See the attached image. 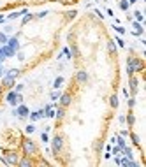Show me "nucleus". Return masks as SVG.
Returning <instances> with one entry per match:
<instances>
[{
    "label": "nucleus",
    "mask_w": 146,
    "mask_h": 167,
    "mask_svg": "<svg viewBox=\"0 0 146 167\" xmlns=\"http://www.w3.org/2000/svg\"><path fill=\"white\" fill-rule=\"evenodd\" d=\"M144 70V62L141 58H134V56H130L127 60V74L132 76L135 72H143Z\"/></svg>",
    "instance_id": "f257e3e1"
},
{
    "label": "nucleus",
    "mask_w": 146,
    "mask_h": 167,
    "mask_svg": "<svg viewBox=\"0 0 146 167\" xmlns=\"http://www.w3.org/2000/svg\"><path fill=\"white\" fill-rule=\"evenodd\" d=\"M21 150H23V155L25 156H33L37 153V146H35V143L32 139L25 137V139H21Z\"/></svg>",
    "instance_id": "f03ea898"
},
{
    "label": "nucleus",
    "mask_w": 146,
    "mask_h": 167,
    "mask_svg": "<svg viewBox=\"0 0 146 167\" xmlns=\"http://www.w3.org/2000/svg\"><path fill=\"white\" fill-rule=\"evenodd\" d=\"M18 162H20L18 151H14V150L4 151V156H2V164L4 165H18Z\"/></svg>",
    "instance_id": "7ed1b4c3"
},
{
    "label": "nucleus",
    "mask_w": 146,
    "mask_h": 167,
    "mask_svg": "<svg viewBox=\"0 0 146 167\" xmlns=\"http://www.w3.org/2000/svg\"><path fill=\"white\" fill-rule=\"evenodd\" d=\"M6 100H7V104H11V106H14L16 108L18 104H23V97H21V93H18V92H14V90H11V92L6 95Z\"/></svg>",
    "instance_id": "20e7f679"
},
{
    "label": "nucleus",
    "mask_w": 146,
    "mask_h": 167,
    "mask_svg": "<svg viewBox=\"0 0 146 167\" xmlns=\"http://www.w3.org/2000/svg\"><path fill=\"white\" fill-rule=\"evenodd\" d=\"M62 148H64V139H62V135L53 137V139H51V153H53L55 156H58Z\"/></svg>",
    "instance_id": "39448f33"
},
{
    "label": "nucleus",
    "mask_w": 146,
    "mask_h": 167,
    "mask_svg": "<svg viewBox=\"0 0 146 167\" xmlns=\"http://www.w3.org/2000/svg\"><path fill=\"white\" fill-rule=\"evenodd\" d=\"M12 114H14V116H18L20 120H25V118H28V114H30V111H28V108H27V106H23V104H18V106H16V109L12 111Z\"/></svg>",
    "instance_id": "423d86ee"
},
{
    "label": "nucleus",
    "mask_w": 146,
    "mask_h": 167,
    "mask_svg": "<svg viewBox=\"0 0 146 167\" xmlns=\"http://www.w3.org/2000/svg\"><path fill=\"white\" fill-rule=\"evenodd\" d=\"M0 85L4 88H12L14 85H16V77H11V76L4 74L2 77H0Z\"/></svg>",
    "instance_id": "0eeeda50"
},
{
    "label": "nucleus",
    "mask_w": 146,
    "mask_h": 167,
    "mask_svg": "<svg viewBox=\"0 0 146 167\" xmlns=\"http://www.w3.org/2000/svg\"><path fill=\"white\" fill-rule=\"evenodd\" d=\"M129 77H130V79H129V88L132 90V97H135V93H137V85H139V79H137L134 74L129 76Z\"/></svg>",
    "instance_id": "6e6552de"
},
{
    "label": "nucleus",
    "mask_w": 146,
    "mask_h": 167,
    "mask_svg": "<svg viewBox=\"0 0 146 167\" xmlns=\"http://www.w3.org/2000/svg\"><path fill=\"white\" fill-rule=\"evenodd\" d=\"M132 28H134L132 35H135V37L143 35V32H144V28H143V23H139V21H132Z\"/></svg>",
    "instance_id": "1a4fd4ad"
},
{
    "label": "nucleus",
    "mask_w": 146,
    "mask_h": 167,
    "mask_svg": "<svg viewBox=\"0 0 146 167\" xmlns=\"http://www.w3.org/2000/svg\"><path fill=\"white\" fill-rule=\"evenodd\" d=\"M58 100H60V106H62V108H67V106L72 102V97H70V93H62Z\"/></svg>",
    "instance_id": "9d476101"
},
{
    "label": "nucleus",
    "mask_w": 146,
    "mask_h": 167,
    "mask_svg": "<svg viewBox=\"0 0 146 167\" xmlns=\"http://www.w3.org/2000/svg\"><path fill=\"white\" fill-rule=\"evenodd\" d=\"M120 165H123V167H137L139 164L134 162V158H127V156H123V158H120Z\"/></svg>",
    "instance_id": "9b49d317"
},
{
    "label": "nucleus",
    "mask_w": 146,
    "mask_h": 167,
    "mask_svg": "<svg viewBox=\"0 0 146 167\" xmlns=\"http://www.w3.org/2000/svg\"><path fill=\"white\" fill-rule=\"evenodd\" d=\"M76 81L79 83V85H85L88 81V74H86V70H77L76 72Z\"/></svg>",
    "instance_id": "f8f14e48"
},
{
    "label": "nucleus",
    "mask_w": 146,
    "mask_h": 167,
    "mask_svg": "<svg viewBox=\"0 0 146 167\" xmlns=\"http://www.w3.org/2000/svg\"><path fill=\"white\" fill-rule=\"evenodd\" d=\"M28 118L32 120V121H37L41 118H46V114H44V109H39V111H33V113L28 114Z\"/></svg>",
    "instance_id": "ddd939ff"
},
{
    "label": "nucleus",
    "mask_w": 146,
    "mask_h": 167,
    "mask_svg": "<svg viewBox=\"0 0 146 167\" xmlns=\"http://www.w3.org/2000/svg\"><path fill=\"white\" fill-rule=\"evenodd\" d=\"M27 9H21V11H12L11 14H9V16H7V20H9V21H12V20H18V18H21V16H25V14H27Z\"/></svg>",
    "instance_id": "4468645a"
},
{
    "label": "nucleus",
    "mask_w": 146,
    "mask_h": 167,
    "mask_svg": "<svg viewBox=\"0 0 146 167\" xmlns=\"http://www.w3.org/2000/svg\"><path fill=\"white\" fill-rule=\"evenodd\" d=\"M2 53H4V56H6V58H11V56H14V55H16V49H12L11 46L4 44V46H2Z\"/></svg>",
    "instance_id": "2eb2a0df"
},
{
    "label": "nucleus",
    "mask_w": 146,
    "mask_h": 167,
    "mask_svg": "<svg viewBox=\"0 0 146 167\" xmlns=\"http://www.w3.org/2000/svg\"><path fill=\"white\" fill-rule=\"evenodd\" d=\"M7 46H11L12 49H20V39H18V35H12V37H9V41H7Z\"/></svg>",
    "instance_id": "dca6fc26"
},
{
    "label": "nucleus",
    "mask_w": 146,
    "mask_h": 167,
    "mask_svg": "<svg viewBox=\"0 0 146 167\" xmlns=\"http://www.w3.org/2000/svg\"><path fill=\"white\" fill-rule=\"evenodd\" d=\"M18 165H20V167H32L33 165V160H30V156H25V158H20Z\"/></svg>",
    "instance_id": "f3484780"
},
{
    "label": "nucleus",
    "mask_w": 146,
    "mask_h": 167,
    "mask_svg": "<svg viewBox=\"0 0 146 167\" xmlns=\"http://www.w3.org/2000/svg\"><path fill=\"white\" fill-rule=\"evenodd\" d=\"M109 106H111L113 109H118V106H120L118 95H111V97H109Z\"/></svg>",
    "instance_id": "a211bd4d"
},
{
    "label": "nucleus",
    "mask_w": 146,
    "mask_h": 167,
    "mask_svg": "<svg viewBox=\"0 0 146 167\" xmlns=\"http://www.w3.org/2000/svg\"><path fill=\"white\" fill-rule=\"evenodd\" d=\"M114 143H116L120 148H125V146H127V141H125L122 135H114Z\"/></svg>",
    "instance_id": "6ab92c4d"
},
{
    "label": "nucleus",
    "mask_w": 146,
    "mask_h": 167,
    "mask_svg": "<svg viewBox=\"0 0 146 167\" xmlns=\"http://www.w3.org/2000/svg\"><path fill=\"white\" fill-rule=\"evenodd\" d=\"M62 85H64V77H62V76H58V77L53 81V88H55V90H60V88H62Z\"/></svg>",
    "instance_id": "aec40b11"
},
{
    "label": "nucleus",
    "mask_w": 146,
    "mask_h": 167,
    "mask_svg": "<svg viewBox=\"0 0 146 167\" xmlns=\"http://www.w3.org/2000/svg\"><path fill=\"white\" fill-rule=\"evenodd\" d=\"M111 155H114V156H123V153H122V148H120L118 144H116V146H111Z\"/></svg>",
    "instance_id": "412c9836"
},
{
    "label": "nucleus",
    "mask_w": 146,
    "mask_h": 167,
    "mask_svg": "<svg viewBox=\"0 0 146 167\" xmlns=\"http://www.w3.org/2000/svg\"><path fill=\"white\" fill-rule=\"evenodd\" d=\"M64 116H65V108H62V106H60V108L55 111V118H56V120H62Z\"/></svg>",
    "instance_id": "4be33fe9"
},
{
    "label": "nucleus",
    "mask_w": 146,
    "mask_h": 167,
    "mask_svg": "<svg viewBox=\"0 0 146 167\" xmlns=\"http://www.w3.org/2000/svg\"><path fill=\"white\" fill-rule=\"evenodd\" d=\"M134 21L143 23V21H144V14H143L141 11H135V12H134Z\"/></svg>",
    "instance_id": "5701e85b"
},
{
    "label": "nucleus",
    "mask_w": 146,
    "mask_h": 167,
    "mask_svg": "<svg viewBox=\"0 0 146 167\" xmlns=\"http://www.w3.org/2000/svg\"><path fill=\"white\" fill-rule=\"evenodd\" d=\"M69 51H70V56H72V58H77V56H79V49H77L74 44L69 48Z\"/></svg>",
    "instance_id": "b1692460"
},
{
    "label": "nucleus",
    "mask_w": 146,
    "mask_h": 167,
    "mask_svg": "<svg viewBox=\"0 0 146 167\" xmlns=\"http://www.w3.org/2000/svg\"><path fill=\"white\" fill-rule=\"evenodd\" d=\"M125 123H129L130 127H132V125L135 123V118H134V114H132V113H129L127 116H125Z\"/></svg>",
    "instance_id": "393cba45"
},
{
    "label": "nucleus",
    "mask_w": 146,
    "mask_h": 167,
    "mask_svg": "<svg viewBox=\"0 0 146 167\" xmlns=\"http://www.w3.org/2000/svg\"><path fill=\"white\" fill-rule=\"evenodd\" d=\"M108 51L111 55L116 53V44H114V41H109V42H108Z\"/></svg>",
    "instance_id": "a878e982"
},
{
    "label": "nucleus",
    "mask_w": 146,
    "mask_h": 167,
    "mask_svg": "<svg viewBox=\"0 0 146 167\" xmlns=\"http://www.w3.org/2000/svg\"><path fill=\"white\" fill-rule=\"evenodd\" d=\"M6 74L11 76V77H18L20 76V69H9V70H6Z\"/></svg>",
    "instance_id": "bb28decb"
},
{
    "label": "nucleus",
    "mask_w": 146,
    "mask_h": 167,
    "mask_svg": "<svg viewBox=\"0 0 146 167\" xmlns=\"http://www.w3.org/2000/svg\"><path fill=\"white\" fill-rule=\"evenodd\" d=\"M130 139H132V143H134L135 146H139V144H141L139 135H137V134H134V132H130Z\"/></svg>",
    "instance_id": "cd10ccee"
},
{
    "label": "nucleus",
    "mask_w": 146,
    "mask_h": 167,
    "mask_svg": "<svg viewBox=\"0 0 146 167\" xmlns=\"http://www.w3.org/2000/svg\"><path fill=\"white\" fill-rule=\"evenodd\" d=\"M32 20H33V14H28V12H27V14L21 18V25H27V23L32 21Z\"/></svg>",
    "instance_id": "c85d7f7f"
},
{
    "label": "nucleus",
    "mask_w": 146,
    "mask_h": 167,
    "mask_svg": "<svg viewBox=\"0 0 146 167\" xmlns=\"http://www.w3.org/2000/svg\"><path fill=\"white\" fill-rule=\"evenodd\" d=\"M102 148H104V143H102V141H97V143L93 144V150L97 151V153H100V151H102Z\"/></svg>",
    "instance_id": "c756f323"
},
{
    "label": "nucleus",
    "mask_w": 146,
    "mask_h": 167,
    "mask_svg": "<svg viewBox=\"0 0 146 167\" xmlns=\"http://www.w3.org/2000/svg\"><path fill=\"white\" fill-rule=\"evenodd\" d=\"M7 41H9V37H7V33L0 32V46H4V44H7Z\"/></svg>",
    "instance_id": "7c9ffc66"
},
{
    "label": "nucleus",
    "mask_w": 146,
    "mask_h": 167,
    "mask_svg": "<svg viewBox=\"0 0 146 167\" xmlns=\"http://www.w3.org/2000/svg\"><path fill=\"white\" fill-rule=\"evenodd\" d=\"M60 95H62V92H58V90L51 92V100H53V102H56V100L60 99Z\"/></svg>",
    "instance_id": "2f4dec72"
},
{
    "label": "nucleus",
    "mask_w": 146,
    "mask_h": 167,
    "mask_svg": "<svg viewBox=\"0 0 146 167\" xmlns=\"http://www.w3.org/2000/svg\"><path fill=\"white\" fill-rule=\"evenodd\" d=\"M114 44H116L118 48H125V41L122 37H116V39H114Z\"/></svg>",
    "instance_id": "473e14b6"
},
{
    "label": "nucleus",
    "mask_w": 146,
    "mask_h": 167,
    "mask_svg": "<svg viewBox=\"0 0 146 167\" xmlns=\"http://www.w3.org/2000/svg\"><path fill=\"white\" fill-rule=\"evenodd\" d=\"M25 132L32 135L33 132H35V125H33V123H32V125H27V127H25Z\"/></svg>",
    "instance_id": "72a5a7b5"
},
{
    "label": "nucleus",
    "mask_w": 146,
    "mask_h": 167,
    "mask_svg": "<svg viewBox=\"0 0 146 167\" xmlns=\"http://www.w3.org/2000/svg\"><path fill=\"white\" fill-rule=\"evenodd\" d=\"M129 2H127V0H122V2H120V9H122V11H129Z\"/></svg>",
    "instance_id": "f704fd0d"
},
{
    "label": "nucleus",
    "mask_w": 146,
    "mask_h": 167,
    "mask_svg": "<svg viewBox=\"0 0 146 167\" xmlns=\"http://www.w3.org/2000/svg\"><path fill=\"white\" fill-rule=\"evenodd\" d=\"M127 106H129V109H132L135 106V97H129V100H127Z\"/></svg>",
    "instance_id": "c9c22d12"
},
{
    "label": "nucleus",
    "mask_w": 146,
    "mask_h": 167,
    "mask_svg": "<svg viewBox=\"0 0 146 167\" xmlns=\"http://www.w3.org/2000/svg\"><path fill=\"white\" fill-rule=\"evenodd\" d=\"M41 141H42V143H49V137H48V132H42V134H41Z\"/></svg>",
    "instance_id": "e433bc0d"
},
{
    "label": "nucleus",
    "mask_w": 146,
    "mask_h": 167,
    "mask_svg": "<svg viewBox=\"0 0 146 167\" xmlns=\"http://www.w3.org/2000/svg\"><path fill=\"white\" fill-rule=\"evenodd\" d=\"M76 14H77L76 11H69V12H67V20H74V18H76Z\"/></svg>",
    "instance_id": "4c0bfd02"
},
{
    "label": "nucleus",
    "mask_w": 146,
    "mask_h": 167,
    "mask_svg": "<svg viewBox=\"0 0 146 167\" xmlns=\"http://www.w3.org/2000/svg\"><path fill=\"white\" fill-rule=\"evenodd\" d=\"M62 55H65V58H72V56H70L69 48H64V49H62Z\"/></svg>",
    "instance_id": "58836bf2"
},
{
    "label": "nucleus",
    "mask_w": 146,
    "mask_h": 167,
    "mask_svg": "<svg viewBox=\"0 0 146 167\" xmlns=\"http://www.w3.org/2000/svg\"><path fill=\"white\" fill-rule=\"evenodd\" d=\"M14 86H16V88H14V92L21 93V92H23V88H25V85H14Z\"/></svg>",
    "instance_id": "ea45409f"
},
{
    "label": "nucleus",
    "mask_w": 146,
    "mask_h": 167,
    "mask_svg": "<svg viewBox=\"0 0 146 167\" xmlns=\"http://www.w3.org/2000/svg\"><path fill=\"white\" fill-rule=\"evenodd\" d=\"M113 28L120 33V35H122V33H125V28H123V27H113Z\"/></svg>",
    "instance_id": "a19ab883"
},
{
    "label": "nucleus",
    "mask_w": 146,
    "mask_h": 167,
    "mask_svg": "<svg viewBox=\"0 0 146 167\" xmlns=\"http://www.w3.org/2000/svg\"><path fill=\"white\" fill-rule=\"evenodd\" d=\"M11 32H12V27L11 25H7V27L4 28V33H11Z\"/></svg>",
    "instance_id": "79ce46f5"
},
{
    "label": "nucleus",
    "mask_w": 146,
    "mask_h": 167,
    "mask_svg": "<svg viewBox=\"0 0 146 167\" xmlns=\"http://www.w3.org/2000/svg\"><path fill=\"white\" fill-rule=\"evenodd\" d=\"M118 121L122 125H125V116H123V114H120V116H118Z\"/></svg>",
    "instance_id": "37998d69"
},
{
    "label": "nucleus",
    "mask_w": 146,
    "mask_h": 167,
    "mask_svg": "<svg viewBox=\"0 0 146 167\" xmlns=\"http://www.w3.org/2000/svg\"><path fill=\"white\" fill-rule=\"evenodd\" d=\"M120 135H122V137H127V135H129V130H120Z\"/></svg>",
    "instance_id": "c03bdc74"
},
{
    "label": "nucleus",
    "mask_w": 146,
    "mask_h": 167,
    "mask_svg": "<svg viewBox=\"0 0 146 167\" xmlns=\"http://www.w3.org/2000/svg\"><path fill=\"white\" fill-rule=\"evenodd\" d=\"M4 60H6V56H4V53H2V46H0V64H2Z\"/></svg>",
    "instance_id": "a18cd8bd"
},
{
    "label": "nucleus",
    "mask_w": 146,
    "mask_h": 167,
    "mask_svg": "<svg viewBox=\"0 0 146 167\" xmlns=\"http://www.w3.org/2000/svg\"><path fill=\"white\" fill-rule=\"evenodd\" d=\"M111 156H113V155H111V151H106V155H104V158H106V160H109Z\"/></svg>",
    "instance_id": "49530a36"
},
{
    "label": "nucleus",
    "mask_w": 146,
    "mask_h": 167,
    "mask_svg": "<svg viewBox=\"0 0 146 167\" xmlns=\"http://www.w3.org/2000/svg\"><path fill=\"white\" fill-rule=\"evenodd\" d=\"M95 14H97V16L100 18V20H102V18H104V14H102V12H100V11H99V9H95Z\"/></svg>",
    "instance_id": "de8ad7c7"
},
{
    "label": "nucleus",
    "mask_w": 146,
    "mask_h": 167,
    "mask_svg": "<svg viewBox=\"0 0 146 167\" xmlns=\"http://www.w3.org/2000/svg\"><path fill=\"white\" fill-rule=\"evenodd\" d=\"M6 74V69H4V67H2V64H0V77H2V76Z\"/></svg>",
    "instance_id": "09e8293b"
},
{
    "label": "nucleus",
    "mask_w": 146,
    "mask_h": 167,
    "mask_svg": "<svg viewBox=\"0 0 146 167\" xmlns=\"http://www.w3.org/2000/svg\"><path fill=\"white\" fill-rule=\"evenodd\" d=\"M46 14H48V11H42V12H39V14H37V18H44Z\"/></svg>",
    "instance_id": "8fccbe9b"
},
{
    "label": "nucleus",
    "mask_w": 146,
    "mask_h": 167,
    "mask_svg": "<svg viewBox=\"0 0 146 167\" xmlns=\"http://www.w3.org/2000/svg\"><path fill=\"white\" fill-rule=\"evenodd\" d=\"M127 2H129V6H134V4L137 2V0H127Z\"/></svg>",
    "instance_id": "3c124183"
},
{
    "label": "nucleus",
    "mask_w": 146,
    "mask_h": 167,
    "mask_svg": "<svg viewBox=\"0 0 146 167\" xmlns=\"http://www.w3.org/2000/svg\"><path fill=\"white\" fill-rule=\"evenodd\" d=\"M2 88H4V86H2V85H0V95H2Z\"/></svg>",
    "instance_id": "603ef678"
},
{
    "label": "nucleus",
    "mask_w": 146,
    "mask_h": 167,
    "mask_svg": "<svg viewBox=\"0 0 146 167\" xmlns=\"http://www.w3.org/2000/svg\"><path fill=\"white\" fill-rule=\"evenodd\" d=\"M0 11H2V2H0Z\"/></svg>",
    "instance_id": "864d4df0"
}]
</instances>
